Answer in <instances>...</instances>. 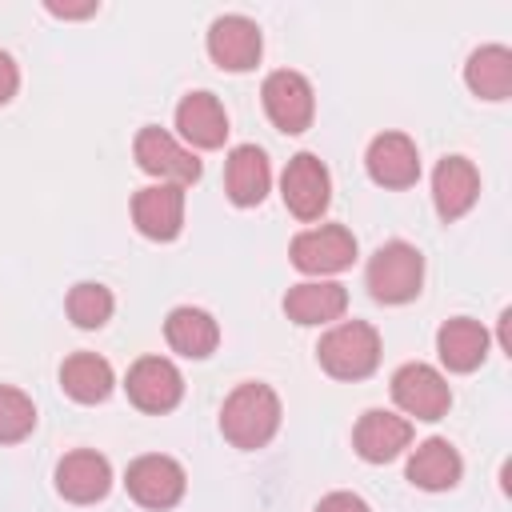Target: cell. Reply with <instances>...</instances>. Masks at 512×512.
<instances>
[{"label":"cell","mask_w":512,"mask_h":512,"mask_svg":"<svg viewBox=\"0 0 512 512\" xmlns=\"http://www.w3.org/2000/svg\"><path fill=\"white\" fill-rule=\"evenodd\" d=\"M436 352L448 372H472L488 356V328L468 316H452L436 332Z\"/></svg>","instance_id":"obj_21"},{"label":"cell","mask_w":512,"mask_h":512,"mask_svg":"<svg viewBox=\"0 0 512 512\" xmlns=\"http://www.w3.org/2000/svg\"><path fill=\"white\" fill-rule=\"evenodd\" d=\"M16 88H20V68H16V60L0 48V104H8V100L16 96Z\"/></svg>","instance_id":"obj_28"},{"label":"cell","mask_w":512,"mask_h":512,"mask_svg":"<svg viewBox=\"0 0 512 512\" xmlns=\"http://www.w3.org/2000/svg\"><path fill=\"white\" fill-rule=\"evenodd\" d=\"M260 52H264V36H260L256 20H248L240 12H224V16H216L208 24V56L224 72H248V68H256Z\"/></svg>","instance_id":"obj_10"},{"label":"cell","mask_w":512,"mask_h":512,"mask_svg":"<svg viewBox=\"0 0 512 512\" xmlns=\"http://www.w3.org/2000/svg\"><path fill=\"white\" fill-rule=\"evenodd\" d=\"M392 400L404 416H416V420H440L452 404V388L448 380L432 368V364H400L392 372Z\"/></svg>","instance_id":"obj_7"},{"label":"cell","mask_w":512,"mask_h":512,"mask_svg":"<svg viewBox=\"0 0 512 512\" xmlns=\"http://www.w3.org/2000/svg\"><path fill=\"white\" fill-rule=\"evenodd\" d=\"M132 156L140 164V172L156 176V184H196L200 180V160L192 156V148H184L172 132L156 128V124H144L132 140Z\"/></svg>","instance_id":"obj_4"},{"label":"cell","mask_w":512,"mask_h":512,"mask_svg":"<svg viewBox=\"0 0 512 512\" xmlns=\"http://www.w3.org/2000/svg\"><path fill=\"white\" fill-rule=\"evenodd\" d=\"M108 488H112V464L92 448H76L56 464V492L72 504H96L108 496Z\"/></svg>","instance_id":"obj_15"},{"label":"cell","mask_w":512,"mask_h":512,"mask_svg":"<svg viewBox=\"0 0 512 512\" xmlns=\"http://www.w3.org/2000/svg\"><path fill=\"white\" fill-rule=\"evenodd\" d=\"M176 128L192 148H220L228 136V112L212 92H188L176 104Z\"/></svg>","instance_id":"obj_20"},{"label":"cell","mask_w":512,"mask_h":512,"mask_svg":"<svg viewBox=\"0 0 512 512\" xmlns=\"http://www.w3.org/2000/svg\"><path fill=\"white\" fill-rule=\"evenodd\" d=\"M316 512H372L356 492H328L320 504H316Z\"/></svg>","instance_id":"obj_27"},{"label":"cell","mask_w":512,"mask_h":512,"mask_svg":"<svg viewBox=\"0 0 512 512\" xmlns=\"http://www.w3.org/2000/svg\"><path fill=\"white\" fill-rule=\"evenodd\" d=\"M184 468L172 460V456H160V452H148V456H136L124 472V488L136 504L144 508H172L180 504L184 496Z\"/></svg>","instance_id":"obj_9"},{"label":"cell","mask_w":512,"mask_h":512,"mask_svg":"<svg viewBox=\"0 0 512 512\" xmlns=\"http://www.w3.org/2000/svg\"><path fill=\"white\" fill-rule=\"evenodd\" d=\"M132 224L148 240H176L184 228V188L148 184L132 196Z\"/></svg>","instance_id":"obj_14"},{"label":"cell","mask_w":512,"mask_h":512,"mask_svg":"<svg viewBox=\"0 0 512 512\" xmlns=\"http://www.w3.org/2000/svg\"><path fill=\"white\" fill-rule=\"evenodd\" d=\"M124 388H128V400L140 412H172L180 404V396H184V376L164 356H140L128 368Z\"/></svg>","instance_id":"obj_11"},{"label":"cell","mask_w":512,"mask_h":512,"mask_svg":"<svg viewBox=\"0 0 512 512\" xmlns=\"http://www.w3.org/2000/svg\"><path fill=\"white\" fill-rule=\"evenodd\" d=\"M64 308H68V320H72L76 328H104V324L112 320L116 300H112V292H108L100 280H80V284L68 288Z\"/></svg>","instance_id":"obj_25"},{"label":"cell","mask_w":512,"mask_h":512,"mask_svg":"<svg viewBox=\"0 0 512 512\" xmlns=\"http://www.w3.org/2000/svg\"><path fill=\"white\" fill-rule=\"evenodd\" d=\"M316 360L336 380H364L380 364V332L368 320H340L320 336Z\"/></svg>","instance_id":"obj_2"},{"label":"cell","mask_w":512,"mask_h":512,"mask_svg":"<svg viewBox=\"0 0 512 512\" xmlns=\"http://www.w3.org/2000/svg\"><path fill=\"white\" fill-rule=\"evenodd\" d=\"M116 376H112V364L96 352H72L64 364H60V388L76 400V404H100L108 400Z\"/></svg>","instance_id":"obj_24"},{"label":"cell","mask_w":512,"mask_h":512,"mask_svg":"<svg viewBox=\"0 0 512 512\" xmlns=\"http://www.w3.org/2000/svg\"><path fill=\"white\" fill-rule=\"evenodd\" d=\"M352 444H356L360 460L388 464V460H396L412 444V420L408 416H396L388 408H368L356 420V428H352Z\"/></svg>","instance_id":"obj_13"},{"label":"cell","mask_w":512,"mask_h":512,"mask_svg":"<svg viewBox=\"0 0 512 512\" xmlns=\"http://www.w3.org/2000/svg\"><path fill=\"white\" fill-rule=\"evenodd\" d=\"M36 428V404L12 384H0V444H16Z\"/></svg>","instance_id":"obj_26"},{"label":"cell","mask_w":512,"mask_h":512,"mask_svg":"<svg viewBox=\"0 0 512 512\" xmlns=\"http://www.w3.org/2000/svg\"><path fill=\"white\" fill-rule=\"evenodd\" d=\"M276 428H280V396L268 384L244 380L228 392L220 408V432L232 448L256 452L276 436Z\"/></svg>","instance_id":"obj_1"},{"label":"cell","mask_w":512,"mask_h":512,"mask_svg":"<svg viewBox=\"0 0 512 512\" xmlns=\"http://www.w3.org/2000/svg\"><path fill=\"white\" fill-rule=\"evenodd\" d=\"M480 196V172L468 156H444L432 172V204L440 220H460Z\"/></svg>","instance_id":"obj_16"},{"label":"cell","mask_w":512,"mask_h":512,"mask_svg":"<svg viewBox=\"0 0 512 512\" xmlns=\"http://www.w3.org/2000/svg\"><path fill=\"white\" fill-rule=\"evenodd\" d=\"M348 308V288L336 280H300L284 292V312L296 324H332Z\"/></svg>","instance_id":"obj_18"},{"label":"cell","mask_w":512,"mask_h":512,"mask_svg":"<svg viewBox=\"0 0 512 512\" xmlns=\"http://www.w3.org/2000/svg\"><path fill=\"white\" fill-rule=\"evenodd\" d=\"M280 196H284V208L296 220H320L328 200H332V176H328L324 160L316 152H296L284 164Z\"/></svg>","instance_id":"obj_6"},{"label":"cell","mask_w":512,"mask_h":512,"mask_svg":"<svg viewBox=\"0 0 512 512\" xmlns=\"http://www.w3.org/2000/svg\"><path fill=\"white\" fill-rule=\"evenodd\" d=\"M464 84L480 100H508L512 96V52L504 44H480L464 60Z\"/></svg>","instance_id":"obj_23"},{"label":"cell","mask_w":512,"mask_h":512,"mask_svg":"<svg viewBox=\"0 0 512 512\" xmlns=\"http://www.w3.org/2000/svg\"><path fill=\"white\" fill-rule=\"evenodd\" d=\"M268 184H272V164L264 156V148L256 144H236L228 152V164H224V188H228V200L236 208H252L268 196Z\"/></svg>","instance_id":"obj_17"},{"label":"cell","mask_w":512,"mask_h":512,"mask_svg":"<svg viewBox=\"0 0 512 512\" xmlns=\"http://www.w3.org/2000/svg\"><path fill=\"white\" fill-rule=\"evenodd\" d=\"M364 284L372 292V300L380 304H408L420 296L424 284V256L420 248H412L408 240H388L372 252L368 268H364Z\"/></svg>","instance_id":"obj_3"},{"label":"cell","mask_w":512,"mask_h":512,"mask_svg":"<svg viewBox=\"0 0 512 512\" xmlns=\"http://www.w3.org/2000/svg\"><path fill=\"white\" fill-rule=\"evenodd\" d=\"M364 168L380 188H412L420 180V152L412 136L404 132H380L372 136L364 152Z\"/></svg>","instance_id":"obj_12"},{"label":"cell","mask_w":512,"mask_h":512,"mask_svg":"<svg viewBox=\"0 0 512 512\" xmlns=\"http://www.w3.org/2000/svg\"><path fill=\"white\" fill-rule=\"evenodd\" d=\"M44 8L52 16H60V20H80V16H92L96 12V0H84V4H56V0H48Z\"/></svg>","instance_id":"obj_29"},{"label":"cell","mask_w":512,"mask_h":512,"mask_svg":"<svg viewBox=\"0 0 512 512\" xmlns=\"http://www.w3.org/2000/svg\"><path fill=\"white\" fill-rule=\"evenodd\" d=\"M260 100H264L268 120L280 132H288V136L304 132L312 124V116H316V92H312L308 76L304 72H292V68L268 72L264 76V88H260Z\"/></svg>","instance_id":"obj_5"},{"label":"cell","mask_w":512,"mask_h":512,"mask_svg":"<svg viewBox=\"0 0 512 512\" xmlns=\"http://www.w3.org/2000/svg\"><path fill=\"white\" fill-rule=\"evenodd\" d=\"M292 264L308 276H328V272H340L356 260V236L344 228V224H320V228H304L292 236V248H288Z\"/></svg>","instance_id":"obj_8"},{"label":"cell","mask_w":512,"mask_h":512,"mask_svg":"<svg viewBox=\"0 0 512 512\" xmlns=\"http://www.w3.org/2000/svg\"><path fill=\"white\" fill-rule=\"evenodd\" d=\"M164 340L172 344V352H180V356H188V360H204V356L216 352L220 328H216L212 312L192 308V304H180V308H172L168 320H164Z\"/></svg>","instance_id":"obj_22"},{"label":"cell","mask_w":512,"mask_h":512,"mask_svg":"<svg viewBox=\"0 0 512 512\" xmlns=\"http://www.w3.org/2000/svg\"><path fill=\"white\" fill-rule=\"evenodd\" d=\"M460 472H464V460H460V452H456L444 436L420 440V444L412 448V456H408V468H404V476H408L416 488H424V492L456 488V484H460Z\"/></svg>","instance_id":"obj_19"}]
</instances>
